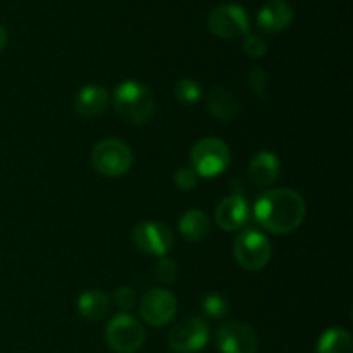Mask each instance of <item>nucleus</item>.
<instances>
[{
    "label": "nucleus",
    "mask_w": 353,
    "mask_h": 353,
    "mask_svg": "<svg viewBox=\"0 0 353 353\" xmlns=\"http://www.w3.org/2000/svg\"><path fill=\"white\" fill-rule=\"evenodd\" d=\"M196 181H199V176L193 172V169L188 168H181L178 169V172L174 174V183L179 190L183 192H190L196 186Z\"/></svg>",
    "instance_id": "obj_25"
},
{
    "label": "nucleus",
    "mask_w": 353,
    "mask_h": 353,
    "mask_svg": "<svg viewBox=\"0 0 353 353\" xmlns=\"http://www.w3.org/2000/svg\"><path fill=\"white\" fill-rule=\"evenodd\" d=\"M78 312L85 317L86 321H102L109 316L110 312V300L105 293L99 290H90L85 292L78 299Z\"/></svg>",
    "instance_id": "obj_17"
},
{
    "label": "nucleus",
    "mask_w": 353,
    "mask_h": 353,
    "mask_svg": "<svg viewBox=\"0 0 353 353\" xmlns=\"http://www.w3.org/2000/svg\"><path fill=\"white\" fill-rule=\"evenodd\" d=\"M302 195L290 188L268 190L254 205V217L262 230L272 234L293 233L305 219Z\"/></svg>",
    "instance_id": "obj_1"
},
{
    "label": "nucleus",
    "mask_w": 353,
    "mask_h": 353,
    "mask_svg": "<svg viewBox=\"0 0 353 353\" xmlns=\"http://www.w3.org/2000/svg\"><path fill=\"white\" fill-rule=\"evenodd\" d=\"M202 310L210 319H221L228 312V302L219 293H210L202 300Z\"/></svg>",
    "instance_id": "obj_21"
},
{
    "label": "nucleus",
    "mask_w": 353,
    "mask_h": 353,
    "mask_svg": "<svg viewBox=\"0 0 353 353\" xmlns=\"http://www.w3.org/2000/svg\"><path fill=\"white\" fill-rule=\"evenodd\" d=\"M133 243L140 252L154 257H165L172 247V234L165 224L143 221L133 230Z\"/></svg>",
    "instance_id": "obj_9"
},
{
    "label": "nucleus",
    "mask_w": 353,
    "mask_h": 353,
    "mask_svg": "<svg viewBox=\"0 0 353 353\" xmlns=\"http://www.w3.org/2000/svg\"><path fill=\"white\" fill-rule=\"evenodd\" d=\"M248 79H250V86H252V90H254L255 95H257L261 100H268L269 83H268V74H265L264 69L252 68Z\"/></svg>",
    "instance_id": "obj_23"
},
{
    "label": "nucleus",
    "mask_w": 353,
    "mask_h": 353,
    "mask_svg": "<svg viewBox=\"0 0 353 353\" xmlns=\"http://www.w3.org/2000/svg\"><path fill=\"white\" fill-rule=\"evenodd\" d=\"M214 217H216V223L221 230L238 231L250 219V207H248V202L243 199V195L233 193V195L221 200L219 205L214 210Z\"/></svg>",
    "instance_id": "obj_12"
},
{
    "label": "nucleus",
    "mask_w": 353,
    "mask_h": 353,
    "mask_svg": "<svg viewBox=\"0 0 353 353\" xmlns=\"http://www.w3.org/2000/svg\"><path fill=\"white\" fill-rule=\"evenodd\" d=\"M210 219L205 212L199 209H192L183 214L179 219V233L188 241H200L209 234Z\"/></svg>",
    "instance_id": "obj_18"
},
{
    "label": "nucleus",
    "mask_w": 353,
    "mask_h": 353,
    "mask_svg": "<svg viewBox=\"0 0 353 353\" xmlns=\"http://www.w3.org/2000/svg\"><path fill=\"white\" fill-rule=\"evenodd\" d=\"M231 161L230 147L219 138H203L193 147L190 162L199 178H214L226 171Z\"/></svg>",
    "instance_id": "obj_4"
},
{
    "label": "nucleus",
    "mask_w": 353,
    "mask_h": 353,
    "mask_svg": "<svg viewBox=\"0 0 353 353\" xmlns=\"http://www.w3.org/2000/svg\"><path fill=\"white\" fill-rule=\"evenodd\" d=\"M92 165L107 178L124 176L133 165V152L124 141L107 138L92 150Z\"/></svg>",
    "instance_id": "obj_3"
},
{
    "label": "nucleus",
    "mask_w": 353,
    "mask_h": 353,
    "mask_svg": "<svg viewBox=\"0 0 353 353\" xmlns=\"http://www.w3.org/2000/svg\"><path fill=\"white\" fill-rule=\"evenodd\" d=\"M178 310L174 295L164 288H154L143 295L140 302V316L147 324L154 327L171 323Z\"/></svg>",
    "instance_id": "obj_10"
},
{
    "label": "nucleus",
    "mask_w": 353,
    "mask_h": 353,
    "mask_svg": "<svg viewBox=\"0 0 353 353\" xmlns=\"http://www.w3.org/2000/svg\"><path fill=\"white\" fill-rule=\"evenodd\" d=\"M352 334L343 327H331L317 341V353H352Z\"/></svg>",
    "instance_id": "obj_19"
},
{
    "label": "nucleus",
    "mask_w": 353,
    "mask_h": 353,
    "mask_svg": "<svg viewBox=\"0 0 353 353\" xmlns=\"http://www.w3.org/2000/svg\"><path fill=\"white\" fill-rule=\"evenodd\" d=\"M114 303L119 309H131L137 303V295H134L133 288H130V286H121V288H117L114 292Z\"/></svg>",
    "instance_id": "obj_26"
},
{
    "label": "nucleus",
    "mask_w": 353,
    "mask_h": 353,
    "mask_svg": "<svg viewBox=\"0 0 353 353\" xmlns=\"http://www.w3.org/2000/svg\"><path fill=\"white\" fill-rule=\"evenodd\" d=\"M279 172H281V165H279L278 157L271 152H259L248 165V176L261 188L271 186L279 178Z\"/></svg>",
    "instance_id": "obj_15"
},
{
    "label": "nucleus",
    "mask_w": 353,
    "mask_h": 353,
    "mask_svg": "<svg viewBox=\"0 0 353 353\" xmlns=\"http://www.w3.org/2000/svg\"><path fill=\"white\" fill-rule=\"evenodd\" d=\"M207 109L214 117L221 121H231L238 116L240 103L238 99L226 88H212L207 95Z\"/></svg>",
    "instance_id": "obj_16"
},
{
    "label": "nucleus",
    "mask_w": 353,
    "mask_h": 353,
    "mask_svg": "<svg viewBox=\"0 0 353 353\" xmlns=\"http://www.w3.org/2000/svg\"><path fill=\"white\" fill-rule=\"evenodd\" d=\"M155 272H157V278L161 279L162 283H165V285H171V283H174L176 279H178L179 269H178V264H176L174 261L161 257V261H159L157 265H155Z\"/></svg>",
    "instance_id": "obj_22"
},
{
    "label": "nucleus",
    "mask_w": 353,
    "mask_h": 353,
    "mask_svg": "<svg viewBox=\"0 0 353 353\" xmlns=\"http://www.w3.org/2000/svg\"><path fill=\"white\" fill-rule=\"evenodd\" d=\"M293 21V9L286 0H269L261 7L257 23L268 33H279L286 30Z\"/></svg>",
    "instance_id": "obj_13"
},
{
    "label": "nucleus",
    "mask_w": 353,
    "mask_h": 353,
    "mask_svg": "<svg viewBox=\"0 0 353 353\" xmlns=\"http://www.w3.org/2000/svg\"><path fill=\"white\" fill-rule=\"evenodd\" d=\"M210 340L209 324L200 317H186L176 323L168 334L169 347L178 353H195Z\"/></svg>",
    "instance_id": "obj_7"
},
{
    "label": "nucleus",
    "mask_w": 353,
    "mask_h": 353,
    "mask_svg": "<svg viewBox=\"0 0 353 353\" xmlns=\"http://www.w3.org/2000/svg\"><path fill=\"white\" fill-rule=\"evenodd\" d=\"M243 48L250 57L261 59L262 55L268 52V43H265L264 38L259 37V34H245Z\"/></svg>",
    "instance_id": "obj_24"
},
{
    "label": "nucleus",
    "mask_w": 353,
    "mask_h": 353,
    "mask_svg": "<svg viewBox=\"0 0 353 353\" xmlns=\"http://www.w3.org/2000/svg\"><path fill=\"white\" fill-rule=\"evenodd\" d=\"M207 24H209L210 33L223 40L245 37L250 30V19H248L247 10L238 3H223V6L212 9Z\"/></svg>",
    "instance_id": "obj_8"
},
{
    "label": "nucleus",
    "mask_w": 353,
    "mask_h": 353,
    "mask_svg": "<svg viewBox=\"0 0 353 353\" xmlns=\"http://www.w3.org/2000/svg\"><path fill=\"white\" fill-rule=\"evenodd\" d=\"M216 343L221 353H255L259 340L255 331L243 323H226L216 334Z\"/></svg>",
    "instance_id": "obj_11"
},
{
    "label": "nucleus",
    "mask_w": 353,
    "mask_h": 353,
    "mask_svg": "<svg viewBox=\"0 0 353 353\" xmlns=\"http://www.w3.org/2000/svg\"><path fill=\"white\" fill-rule=\"evenodd\" d=\"M7 40H9V37H7V31H6V28H3L2 24H0V52H2L3 48H6V45H7Z\"/></svg>",
    "instance_id": "obj_27"
},
{
    "label": "nucleus",
    "mask_w": 353,
    "mask_h": 353,
    "mask_svg": "<svg viewBox=\"0 0 353 353\" xmlns=\"http://www.w3.org/2000/svg\"><path fill=\"white\" fill-rule=\"evenodd\" d=\"M234 259L247 271H259L265 268L272 255L271 241L257 230H245L234 240Z\"/></svg>",
    "instance_id": "obj_6"
},
{
    "label": "nucleus",
    "mask_w": 353,
    "mask_h": 353,
    "mask_svg": "<svg viewBox=\"0 0 353 353\" xmlns=\"http://www.w3.org/2000/svg\"><path fill=\"white\" fill-rule=\"evenodd\" d=\"M109 103V93L103 86L99 85H88L76 95L74 100V110L81 117L86 119H93L103 114Z\"/></svg>",
    "instance_id": "obj_14"
},
{
    "label": "nucleus",
    "mask_w": 353,
    "mask_h": 353,
    "mask_svg": "<svg viewBox=\"0 0 353 353\" xmlns=\"http://www.w3.org/2000/svg\"><path fill=\"white\" fill-rule=\"evenodd\" d=\"M112 102L117 114L131 124L147 123L155 112V99L152 90L134 79H126L116 86Z\"/></svg>",
    "instance_id": "obj_2"
},
{
    "label": "nucleus",
    "mask_w": 353,
    "mask_h": 353,
    "mask_svg": "<svg viewBox=\"0 0 353 353\" xmlns=\"http://www.w3.org/2000/svg\"><path fill=\"white\" fill-rule=\"evenodd\" d=\"M174 95L183 105H193L202 97V88L195 79L183 78L174 85Z\"/></svg>",
    "instance_id": "obj_20"
},
{
    "label": "nucleus",
    "mask_w": 353,
    "mask_h": 353,
    "mask_svg": "<svg viewBox=\"0 0 353 353\" xmlns=\"http://www.w3.org/2000/svg\"><path fill=\"white\" fill-rule=\"evenodd\" d=\"M107 345L116 353H134L145 341V330L140 321L131 314H117L105 330Z\"/></svg>",
    "instance_id": "obj_5"
}]
</instances>
